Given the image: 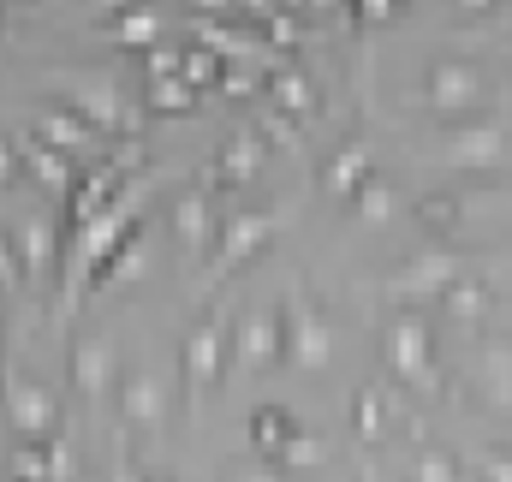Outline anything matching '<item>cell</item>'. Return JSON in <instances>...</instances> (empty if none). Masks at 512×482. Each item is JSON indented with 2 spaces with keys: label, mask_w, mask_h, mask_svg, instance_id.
Instances as JSON below:
<instances>
[{
  "label": "cell",
  "mask_w": 512,
  "mask_h": 482,
  "mask_svg": "<svg viewBox=\"0 0 512 482\" xmlns=\"http://www.w3.org/2000/svg\"><path fill=\"white\" fill-rule=\"evenodd\" d=\"M102 6H120V0H102Z\"/></svg>",
  "instance_id": "cell-8"
},
{
  "label": "cell",
  "mask_w": 512,
  "mask_h": 482,
  "mask_svg": "<svg viewBox=\"0 0 512 482\" xmlns=\"http://www.w3.org/2000/svg\"><path fill=\"white\" fill-rule=\"evenodd\" d=\"M364 6H370V12H387V0H364Z\"/></svg>",
  "instance_id": "cell-7"
},
{
  "label": "cell",
  "mask_w": 512,
  "mask_h": 482,
  "mask_svg": "<svg viewBox=\"0 0 512 482\" xmlns=\"http://www.w3.org/2000/svg\"><path fill=\"white\" fill-rule=\"evenodd\" d=\"M42 131H48L54 143H90V125L72 120V114H42Z\"/></svg>",
  "instance_id": "cell-4"
},
{
  "label": "cell",
  "mask_w": 512,
  "mask_h": 482,
  "mask_svg": "<svg viewBox=\"0 0 512 482\" xmlns=\"http://www.w3.org/2000/svg\"><path fill=\"white\" fill-rule=\"evenodd\" d=\"M471 6H477V0H471Z\"/></svg>",
  "instance_id": "cell-11"
},
{
  "label": "cell",
  "mask_w": 512,
  "mask_h": 482,
  "mask_svg": "<svg viewBox=\"0 0 512 482\" xmlns=\"http://www.w3.org/2000/svg\"><path fill=\"white\" fill-rule=\"evenodd\" d=\"M274 90H280V102H292V108H304V102H310V84H304L298 72H280V78H274Z\"/></svg>",
  "instance_id": "cell-5"
},
{
  "label": "cell",
  "mask_w": 512,
  "mask_h": 482,
  "mask_svg": "<svg viewBox=\"0 0 512 482\" xmlns=\"http://www.w3.org/2000/svg\"><path fill=\"white\" fill-rule=\"evenodd\" d=\"M42 417H48V399H42L36 387H24V393H18V423H42Z\"/></svg>",
  "instance_id": "cell-6"
},
{
  "label": "cell",
  "mask_w": 512,
  "mask_h": 482,
  "mask_svg": "<svg viewBox=\"0 0 512 482\" xmlns=\"http://www.w3.org/2000/svg\"><path fill=\"white\" fill-rule=\"evenodd\" d=\"M286 6H298V0H286Z\"/></svg>",
  "instance_id": "cell-10"
},
{
  "label": "cell",
  "mask_w": 512,
  "mask_h": 482,
  "mask_svg": "<svg viewBox=\"0 0 512 482\" xmlns=\"http://www.w3.org/2000/svg\"><path fill=\"white\" fill-rule=\"evenodd\" d=\"M316 6H334V0H316Z\"/></svg>",
  "instance_id": "cell-9"
},
{
  "label": "cell",
  "mask_w": 512,
  "mask_h": 482,
  "mask_svg": "<svg viewBox=\"0 0 512 482\" xmlns=\"http://www.w3.org/2000/svg\"><path fill=\"white\" fill-rule=\"evenodd\" d=\"M155 30H161V12H149V6H131V12H120V18L108 24L114 42H149Z\"/></svg>",
  "instance_id": "cell-2"
},
{
  "label": "cell",
  "mask_w": 512,
  "mask_h": 482,
  "mask_svg": "<svg viewBox=\"0 0 512 482\" xmlns=\"http://www.w3.org/2000/svg\"><path fill=\"white\" fill-rule=\"evenodd\" d=\"M60 84H66V90H72L96 120H120V96H114L108 84H96V78H60Z\"/></svg>",
  "instance_id": "cell-1"
},
{
  "label": "cell",
  "mask_w": 512,
  "mask_h": 482,
  "mask_svg": "<svg viewBox=\"0 0 512 482\" xmlns=\"http://www.w3.org/2000/svg\"><path fill=\"white\" fill-rule=\"evenodd\" d=\"M179 72H185V84H209V78L221 72V54L197 42V48H185V54H179Z\"/></svg>",
  "instance_id": "cell-3"
}]
</instances>
